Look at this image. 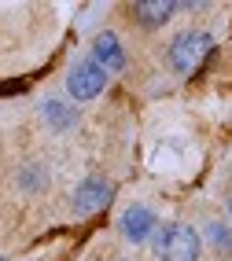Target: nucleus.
<instances>
[{"label":"nucleus","instance_id":"obj_9","mask_svg":"<svg viewBox=\"0 0 232 261\" xmlns=\"http://www.w3.org/2000/svg\"><path fill=\"white\" fill-rule=\"evenodd\" d=\"M44 118L52 121V129H66L70 121H74V111L63 107L59 99H48V103H44Z\"/></svg>","mask_w":232,"mask_h":261},{"label":"nucleus","instance_id":"obj_7","mask_svg":"<svg viewBox=\"0 0 232 261\" xmlns=\"http://www.w3.org/2000/svg\"><path fill=\"white\" fill-rule=\"evenodd\" d=\"M133 8H136V19L144 26H163L181 4H173V0H140V4H133Z\"/></svg>","mask_w":232,"mask_h":261},{"label":"nucleus","instance_id":"obj_5","mask_svg":"<svg viewBox=\"0 0 232 261\" xmlns=\"http://www.w3.org/2000/svg\"><path fill=\"white\" fill-rule=\"evenodd\" d=\"M107 202H111V184L100 180V177L85 180V184L74 191V210H78V214H96V210H103Z\"/></svg>","mask_w":232,"mask_h":261},{"label":"nucleus","instance_id":"obj_3","mask_svg":"<svg viewBox=\"0 0 232 261\" xmlns=\"http://www.w3.org/2000/svg\"><path fill=\"white\" fill-rule=\"evenodd\" d=\"M103 89H107V70H103L96 59H81V63L70 66L66 92L74 96V99H96Z\"/></svg>","mask_w":232,"mask_h":261},{"label":"nucleus","instance_id":"obj_10","mask_svg":"<svg viewBox=\"0 0 232 261\" xmlns=\"http://www.w3.org/2000/svg\"><path fill=\"white\" fill-rule=\"evenodd\" d=\"M228 214H232V195H228Z\"/></svg>","mask_w":232,"mask_h":261},{"label":"nucleus","instance_id":"obj_4","mask_svg":"<svg viewBox=\"0 0 232 261\" xmlns=\"http://www.w3.org/2000/svg\"><path fill=\"white\" fill-rule=\"evenodd\" d=\"M118 228H122V236H126L129 243H148L158 232V221H155V214L148 210V206H129V210L122 214Z\"/></svg>","mask_w":232,"mask_h":261},{"label":"nucleus","instance_id":"obj_1","mask_svg":"<svg viewBox=\"0 0 232 261\" xmlns=\"http://www.w3.org/2000/svg\"><path fill=\"white\" fill-rule=\"evenodd\" d=\"M203 250L199 232L188 228V224H163L155 232V254L158 261H195Z\"/></svg>","mask_w":232,"mask_h":261},{"label":"nucleus","instance_id":"obj_11","mask_svg":"<svg viewBox=\"0 0 232 261\" xmlns=\"http://www.w3.org/2000/svg\"><path fill=\"white\" fill-rule=\"evenodd\" d=\"M0 261H4V257H0Z\"/></svg>","mask_w":232,"mask_h":261},{"label":"nucleus","instance_id":"obj_2","mask_svg":"<svg viewBox=\"0 0 232 261\" xmlns=\"http://www.w3.org/2000/svg\"><path fill=\"white\" fill-rule=\"evenodd\" d=\"M210 48H214V37L210 33H181L173 44H170V63H173V70L177 74H192L195 66H199L206 56H210Z\"/></svg>","mask_w":232,"mask_h":261},{"label":"nucleus","instance_id":"obj_8","mask_svg":"<svg viewBox=\"0 0 232 261\" xmlns=\"http://www.w3.org/2000/svg\"><path fill=\"white\" fill-rule=\"evenodd\" d=\"M206 239H210V247H214V250L232 254V232L225 228L221 221H210V224H206Z\"/></svg>","mask_w":232,"mask_h":261},{"label":"nucleus","instance_id":"obj_6","mask_svg":"<svg viewBox=\"0 0 232 261\" xmlns=\"http://www.w3.org/2000/svg\"><path fill=\"white\" fill-rule=\"evenodd\" d=\"M92 59L111 74V70H122V66H126V51H122L114 33H100V37L92 41Z\"/></svg>","mask_w":232,"mask_h":261}]
</instances>
